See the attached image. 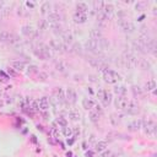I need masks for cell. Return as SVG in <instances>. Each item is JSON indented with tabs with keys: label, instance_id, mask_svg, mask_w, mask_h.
Wrapping results in <instances>:
<instances>
[{
	"label": "cell",
	"instance_id": "cell-2",
	"mask_svg": "<svg viewBox=\"0 0 157 157\" xmlns=\"http://www.w3.org/2000/svg\"><path fill=\"white\" fill-rule=\"evenodd\" d=\"M103 79H104L106 82H108V84H117L118 81L121 80V76L117 71H114L112 69H108L107 71L103 72Z\"/></svg>",
	"mask_w": 157,
	"mask_h": 157
},
{
	"label": "cell",
	"instance_id": "cell-41",
	"mask_svg": "<svg viewBox=\"0 0 157 157\" xmlns=\"http://www.w3.org/2000/svg\"><path fill=\"white\" fill-rule=\"evenodd\" d=\"M133 93L135 94V96H141V94H142L141 87H139V86H134V87H133Z\"/></svg>",
	"mask_w": 157,
	"mask_h": 157
},
{
	"label": "cell",
	"instance_id": "cell-23",
	"mask_svg": "<svg viewBox=\"0 0 157 157\" xmlns=\"http://www.w3.org/2000/svg\"><path fill=\"white\" fill-rule=\"evenodd\" d=\"M88 63H90L91 66L96 67V69H99L101 65L103 64L104 61L102 60V59H98V58H90V59H88Z\"/></svg>",
	"mask_w": 157,
	"mask_h": 157
},
{
	"label": "cell",
	"instance_id": "cell-47",
	"mask_svg": "<svg viewBox=\"0 0 157 157\" xmlns=\"http://www.w3.org/2000/svg\"><path fill=\"white\" fill-rule=\"evenodd\" d=\"M38 79H39V80H42V81H44V80L47 79V74H44V72H39V74H38Z\"/></svg>",
	"mask_w": 157,
	"mask_h": 157
},
{
	"label": "cell",
	"instance_id": "cell-49",
	"mask_svg": "<svg viewBox=\"0 0 157 157\" xmlns=\"http://www.w3.org/2000/svg\"><path fill=\"white\" fill-rule=\"evenodd\" d=\"M26 5L28 6V8H31V9H33V8H35V4H33V3H31V1H27V3H26Z\"/></svg>",
	"mask_w": 157,
	"mask_h": 157
},
{
	"label": "cell",
	"instance_id": "cell-22",
	"mask_svg": "<svg viewBox=\"0 0 157 157\" xmlns=\"http://www.w3.org/2000/svg\"><path fill=\"white\" fill-rule=\"evenodd\" d=\"M76 11L75 12H79V13H86L88 11V6L86 3H77L76 6H75Z\"/></svg>",
	"mask_w": 157,
	"mask_h": 157
},
{
	"label": "cell",
	"instance_id": "cell-36",
	"mask_svg": "<svg viewBox=\"0 0 157 157\" xmlns=\"http://www.w3.org/2000/svg\"><path fill=\"white\" fill-rule=\"evenodd\" d=\"M146 5H147V3H146V1H138V3L135 4V10H138V11H142V10H145Z\"/></svg>",
	"mask_w": 157,
	"mask_h": 157
},
{
	"label": "cell",
	"instance_id": "cell-50",
	"mask_svg": "<svg viewBox=\"0 0 157 157\" xmlns=\"http://www.w3.org/2000/svg\"><path fill=\"white\" fill-rule=\"evenodd\" d=\"M5 8V1L4 0H0V10H3Z\"/></svg>",
	"mask_w": 157,
	"mask_h": 157
},
{
	"label": "cell",
	"instance_id": "cell-6",
	"mask_svg": "<svg viewBox=\"0 0 157 157\" xmlns=\"http://www.w3.org/2000/svg\"><path fill=\"white\" fill-rule=\"evenodd\" d=\"M128 103H129V99L125 96H118L114 101L115 108H117L118 111H125Z\"/></svg>",
	"mask_w": 157,
	"mask_h": 157
},
{
	"label": "cell",
	"instance_id": "cell-26",
	"mask_svg": "<svg viewBox=\"0 0 157 157\" xmlns=\"http://www.w3.org/2000/svg\"><path fill=\"white\" fill-rule=\"evenodd\" d=\"M144 90L147 92H153L156 90V82L155 80H147V82L144 86Z\"/></svg>",
	"mask_w": 157,
	"mask_h": 157
},
{
	"label": "cell",
	"instance_id": "cell-25",
	"mask_svg": "<svg viewBox=\"0 0 157 157\" xmlns=\"http://www.w3.org/2000/svg\"><path fill=\"white\" fill-rule=\"evenodd\" d=\"M55 69L59 71V72H65L67 70V64L65 63L64 60H59L55 63Z\"/></svg>",
	"mask_w": 157,
	"mask_h": 157
},
{
	"label": "cell",
	"instance_id": "cell-33",
	"mask_svg": "<svg viewBox=\"0 0 157 157\" xmlns=\"http://www.w3.org/2000/svg\"><path fill=\"white\" fill-rule=\"evenodd\" d=\"M114 92L117 93L118 96H125L126 94V87L125 86H115Z\"/></svg>",
	"mask_w": 157,
	"mask_h": 157
},
{
	"label": "cell",
	"instance_id": "cell-9",
	"mask_svg": "<svg viewBox=\"0 0 157 157\" xmlns=\"http://www.w3.org/2000/svg\"><path fill=\"white\" fill-rule=\"evenodd\" d=\"M85 49L87 52H91V53H96L98 49V40H94V39H87L86 43H85Z\"/></svg>",
	"mask_w": 157,
	"mask_h": 157
},
{
	"label": "cell",
	"instance_id": "cell-27",
	"mask_svg": "<svg viewBox=\"0 0 157 157\" xmlns=\"http://www.w3.org/2000/svg\"><path fill=\"white\" fill-rule=\"evenodd\" d=\"M50 9H52V4L49 1H45V3H43L42 5H40V12H42L43 15H48V13L52 11Z\"/></svg>",
	"mask_w": 157,
	"mask_h": 157
},
{
	"label": "cell",
	"instance_id": "cell-35",
	"mask_svg": "<svg viewBox=\"0 0 157 157\" xmlns=\"http://www.w3.org/2000/svg\"><path fill=\"white\" fill-rule=\"evenodd\" d=\"M27 74L28 75H38L39 74V69L37 65H30L27 67Z\"/></svg>",
	"mask_w": 157,
	"mask_h": 157
},
{
	"label": "cell",
	"instance_id": "cell-14",
	"mask_svg": "<svg viewBox=\"0 0 157 157\" xmlns=\"http://www.w3.org/2000/svg\"><path fill=\"white\" fill-rule=\"evenodd\" d=\"M60 37H61V39H63V43L65 45L71 44L74 42V36H72V33L69 32V31H63L61 32V35H60Z\"/></svg>",
	"mask_w": 157,
	"mask_h": 157
},
{
	"label": "cell",
	"instance_id": "cell-19",
	"mask_svg": "<svg viewBox=\"0 0 157 157\" xmlns=\"http://www.w3.org/2000/svg\"><path fill=\"white\" fill-rule=\"evenodd\" d=\"M101 11L103 12L104 15L109 18V17H111V16L113 15V13H114V6H113L112 4H106V3H104L103 8H102V10H101Z\"/></svg>",
	"mask_w": 157,
	"mask_h": 157
},
{
	"label": "cell",
	"instance_id": "cell-15",
	"mask_svg": "<svg viewBox=\"0 0 157 157\" xmlns=\"http://www.w3.org/2000/svg\"><path fill=\"white\" fill-rule=\"evenodd\" d=\"M72 20H74V22L75 23H85L87 21V15L86 13H79V12H74V15H72Z\"/></svg>",
	"mask_w": 157,
	"mask_h": 157
},
{
	"label": "cell",
	"instance_id": "cell-16",
	"mask_svg": "<svg viewBox=\"0 0 157 157\" xmlns=\"http://www.w3.org/2000/svg\"><path fill=\"white\" fill-rule=\"evenodd\" d=\"M102 37H103V33H102V31H101V28L98 27H94V28H92L91 31H90V38L91 39H94V40H99Z\"/></svg>",
	"mask_w": 157,
	"mask_h": 157
},
{
	"label": "cell",
	"instance_id": "cell-52",
	"mask_svg": "<svg viewBox=\"0 0 157 157\" xmlns=\"http://www.w3.org/2000/svg\"><path fill=\"white\" fill-rule=\"evenodd\" d=\"M3 18H4V16L1 15V12H0V22H1V21H3Z\"/></svg>",
	"mask_w": 157,
	"mask_h": 157
},
{
	"label": "cell",
	"instance_id": "cell-21",
	"mask_svg": "<svg viewBox=\"0 0 157 157\" xmlns=\"http://www.w3.org/2000/svg\"><path fill=\"white\" fill-rule=\"evenodd\" d=\"M138 66L140 67V69H142V70H150V69H151V63H150L147 59L141 58L138 61Z\"/></svg>",
	"mask_w": 157,
	"mask_h": 157
},
{
	"label": "cell",
	"instance_id": "cell-13",
	"mask_svg": "<svg viewBox=\"0 0 157 157\" xmlns=\"http://www.w3.org/2000/svg\"><path fill=\"white\" fill-rule=\"evenodd\" d=\"M65 97H66V101L70 102V103H75L76 102V98H77V94H76V91L74 88L69 87L65 92Z\"/></svg>",
	"mask_w": 157,
	"mask_h": 157
},
{
	"label": "cell",
	"instance_id": "cell-3",
	"mask_svg": "<svg viewBox=\"0 0 157 157\" xmlns=\"http://www.w3.org/2000/svg\"><path fill=\"white\" fill-rule=\"evenodd\" d=\"M97 97L102 102V104L107 107V106L111 104V102H112V92L103 90V88H99L98 92H97Z\"/></svg>",
	"mask_w": 157,
	"mask_h": 157
},
{
	"label": "cell",
	"instance_id": "cell-31",
	"mask_svg": "<svg viewBox=\"0 0 157 157\" xmlns=\"http://www.w3.org/2000/svg\"><path fill=\"white\" fill-rule=\"evenodd\" d=\"M108 47H109V40L106 39L104 37H102L98 40V48H101V49H108Z\"/></svg>",
	"mask_w": 157,
	"mask_h": 157
},
{
	"label": "cell",
	"instance_id": "cell-46",
	"mask_svg": "<svg viewBox=\"0 0 157 157\" xmlns=\"http://www.w3.org/2000/svg\"><path fill=\"white\" fill-rule=\"evenodd\" d=\"M0 12H1V15L5 17V16H8L9 13H10V9H5V8H4L1 11H0Z\"/></svg>",
	"mask_w": 157,
	"mask_h": 157
},
{
	"label": "cell",
	"instance_id": "cell-34",
	"mask_svg": "<svg viewBox=\"0 0 157 157\" xmlns=\"http://www.w3.org/2000/svg\"><path fill=\"white\" fill-rule=\"evenodd\" d=\"M106 148H107V142L106 141H98L96 144V147H94V150H96L97 152H103Z\"/></svg>",
	"mask_w": 157,
	"mask_h": 157
},
{
	"label": "cell",
	"instance_id": "cell-40",
	"mask_svg": "<svg viewBox=\"0 0 157 157\" xmlns=\"http://www.w3.org/2000/svg\"><path fill=\"white\" fill-rule=\"evenodd\" d=\"M72 52L77 53V54H81V52H82L81 44H80V43H74V45H72Z\"/></svg>",
	"mask_w": 157,
	"mask_h": 157
},
{
	"label": "cell",
	"instance_id": "cell-5",
	"mask_svg": "<svg viewBox=\"0 0 157 157\" xmlns=\"http://www.w3.org/2000/svg\"><path fill=\"white\" fill-rule=\"evenodd\" d=\"M48 47L52 50H55V52H67V47L63 42H60L59 39H55V38L49 40Z\"/></svg>",
	"mask_w": 157,
	"mask_h": 157
},
{
	"label": "cell",
	"instance_id": "cell-20",
	"mask_svg": "<svg viewBox=\"0 0 157 157\" xmlns=\"http://www.w3.org/2000/svg\"><path fill=\"white\" fill-rule=\"evenodd\" d=\"M11 67L16 71H23L26 67V64L21 60H13V61H11Z\"/></svg>",
	"mask_w": 157,
	"mask_h": 157
},
{
	"label": "cell",
	"instance_id": "cell-44",
	"mask_svg": "<svg viewBox=\"0 0 157 157\" xmlns=\"http://www.w3.org/2000/svg\"><path fill=\"white\" fill-rule=\"evenodd\" d=\"M59 130H58V129L57 128H53L52 129V136H53V138L54 139H59Z\"/></svg>",
	"mask_w": 157,
	"mask_h": 157
},
{
	"label": "cell",
	"instance_id": "cell-12",
	"mask_svg": "<svg viewBox=\"0 0 157 157\" xmlns=\"http://www.w3.org/2000/svg\"><path fill=\"white\" fill-rule=\"evenodd\" d=\"M38 108L40 112H47L49 109V99L48 97H40L38 101Z\"/></svg>",
	"mask_w": 157,
	"mask_h": 157
},
{
	"label": "cell",
	"instance_id": "cell-28",
	"mask_svg": "<svg viewBox=\"0 0 157 157\" xmlns=\"http://www.w3.org/2000/svg\"><path fill=\"white\" fill-rule=\"evenodd\" d=\"M49 27H50V30H52L54 33H58V35H61V32H63V27H61L60 22L49 23Z\"/></svg>",
	"mask_w": 157,
	"mask_h": 157
},
{
	"label": "cell",
	"instance_id": "cell-43",
	"mask_svg": "<svg viewBox=\"0 0 157 157\" xmlns=\"http://www.w3.org/2000/svg\"><path fill=\"white\" fill-rule=\"evenodd\" d=\"M119 117H118V115H115V114H112L111 115V121L113 123V124L114 125H118L119 124V119H118Z\"/></svg>",
	"mask_w": 157,
	"mask_h": 157
},
{
	"label": "cell",
	"instance_id": "cell-1",
	"mask_svg": "<svg viewBox=\"0 0 157 157\" xmlns=\"http://www.w3.org/2000/svg\"><path fill=\"white\" fill-rule=\"evenodd\" d=\"M33 54L40 60H47V59H50L53 57V54H52V49L49 48L47 44H43V43H39L38 45L36 47H33V49H32Z\"/></svg>",
	"mask_w": 157,
	"mask_h": 157
},
{
	"label": "cell",
	"instance_id": "cell-11",
	"mask_svg": "<svg viewBox=\"0 0 157 157\" xmlns=\"http://www.w3.org/2000/svg\"><path fill=\"white\" fill-rule=\"evenodd\" d=\"M142 129V119H135L128 124V130L130 131H138Z\"/></svg>",
	"mask_w": 157,
	"mask_h": 157
},
{
	"label": "cell",
	"instance_id": "cell-38",
	"mask_svg": "<svg viewBox=\"0 0 157 157\" xmlns=\"http://www.w3.org/2000/svg\"><path fill=\"white\" fill-rule=\"evenodd\" d=\"M90 120L92 123H97L99 120V115L96 113V112H93V111H90Z\"/></svg>",
	"mask_w": 157,
	"mask_h": 157
},
{
	"label": "cell",
	"instance_id": "cell-18",
	"mask_svg": "<svg viewBox=\"0 0 157 157\" xmlns=\"http://www.w3.org/2000/svg\"><path fill=\"white\" fill-rule=\"evenodd\" d=\"M125 111L128 112V114H131V115H134V114H136L139 112V106L135 103V102H133V101H129V103H128V106H126V109Z\"/></svg>",
	"mask_w": 157,
	"mask_h": 157
},
{
	"label": "cell",
	"instance_id": "cell-39",
	"mask_svg": "<svg viewBox=\"0 0 157 157\" xmlns=\"http://www.w3.org/2000/svg\"><path fill=\"white\" fill-rule=\"evenodd\" d=\"M9 75H6L4 71H0V82L1 84H6L9 81Z\"/></svg>",
	"mask_w": 157,
	"mask_h": 157
},
{
	"label": "cell",
	"instance_id": "cell-4",
	"mask_svg": "<svg viewBox=\"0 0 157 157\" xmlns=\"http://www.w3.org/2000/svg\"><path fill=\"white\" fill-rule=\"evenodd\" d=\"M118 25L119 27L121 28L123 32H125V33H133L135 31V26L131 21H129V20H125V18H118Z\"/></svg>",
	"mask_w": 157,
	"mask_h": 157
},
{
	"label": "cell",
	"instance_id": "cell-10",
	"mask_svg": "<svg viewBox=\"0 0 157 157\" xmlns=\"http://www.w3.org/2000/svg\"><path fill=\"white\" fill-rule=\"evenodd\" d=\"M60 13L55 10H52L48 15H47V21L48 23H57V22H60Z\"/></svg>",
	"mask_w": 157,
	"mask_h": 157
},
{
	"label": "cell",
	"instance_id": "cell-48",
	"mask_svg": "<svg viewBox=\"0 0 157 157\" xmlns=\"http://www.w3.org/2000/svg\"><path fill=\"white\" fill-rule=\"evenodd\" d=\"M102 157H112V152L111 151H106L103 155H102Z\"/></svg>",
	"mask_w": 157,
	"mask_h": 157
},
{
	"label": "cell",
	"instance_id": "cell-7",
	"mask_svg": "<svg viewBox=\"0 0 157 157\" xmlns=\"http://www.w3.org/2000/svg\"><path fill=\"white\" fill-rule=\"evenodd\" d=\"M21 33L25 37L33 38V37L37 36V30H35V27H33L32 25H25L21 28Z\"/></svg>",
	"mask_w": 157,
	"mask_h": 157
},
{
	"label": "cell",
	"instance_id": "cell-30",
	"mask_svg": "<svg viewBox=\"0 0 157 157\" xmlns=\"http://www.w3.org/2000/svg\"><path fill=\"white\" fill-rule=\"evenodd\" d=\"M80 113L77 112V111H75V109H71V111L69 112V118H70V120H72V121H77V120H80Z\"/></svg>",
	"mask_w": 157,
	"mask_h": 157
},
{
	"label": "cell",
	"instance_id": "cell-8",
	"mask_svg": "<svg viewBox=\"0 0 157 157\" xmlns=\"http://www.w3.org/2000/svg\"><path fill=\"white\" fill-rule=\"evenodd\" d=\"M54 97H55L57 102H59V103H65V101H66V97H65V91H64V88H61V87H55L54 88Z\"/></svg>",
	"mask_w": 157,
	"mask_h": 157
},
{
	"label": "cell",
	"instance_id": "cell-17",
	"mask_svg": "<svg viewBox=\"0 0 157 157\" xmlns=\"http://www.w3.org/2000/svg\"><path fill=\"white\" fill-rule=\"evenodd\" d=\"M94 106H96V102H94V99L88 98V97L82 98V107L85 109H87V111H92Z\"/></svg>",
	"mask_w": 157,
	"mask_h": 157
},
{
	"label": "cell",
	"instance_id": "cell-32",
	"mask_svg": "<svg viewBox=\"0 0 157 157\" xmlns=\"http://www.w3.org/2000/svg\"><path fill=\"white\" fill-rule=\"evenodd\" d=\"M48 27H49V23L47 20H40V21L38 22V30L40 32H44L45 30H48Z\"/></svg>",
	"mask_w": 157,
	"mask_h": 157
},
{
	"label": "cell",
	"instance_id": "cell-42",
	"mask_svg": "<svg viewBox=\"0 0 157 157\" xmlns=\"http://www.w3.org/2000/svg\"><path fill=\"white\" fill-rule=\"evenodd\" d=\"M63 134L66 136V138H70L71 134H72V131H71V129H70V128L65 126V128H63Z\"/></svg>",
	"mask_w": 157,
	"mask_h": 157
},
{
	"label": "cell",
	"instance_id": "cell-37",
	"mask_svg": "<svg viewBox=\"0 0 157 157\" xmlns=\"http://www.w3.org/2000/svg\"><path fill=\"white\" fill-rule=\"evenodd\" d=\"M57 124L59 125V128H65V126H67V121H66V119L65 118H63V117H60V118H58L57 119Z\"/></svg>",
	"mask_w": 157,
	"mask_h": 157
},
{
	"label": "cell",
	"instance_id": "cell-24",
	"mask_svg": "<svg viewBox=\"0 0 157 157\" xmlns=\"http://www.w3.org/2000/svg\"><path fill=\"white\" fill-rule=\"evenodd\" d=\"M144 130H145V134H146L147 136H150V138H155V136H156V133H157V128H156V125L145 126Z\"/></svg>",
	"mask_w": 157,
	"mask_h": 157
},
{
	"label": "cell",
	"instance_id": "cell-51",
	"mask_svg": "<svg viewBox=\"0 0 157 157\" xmlns=\"http://www.w3.org/2000/svg\"><path fill=\"white\" fill-rule=\"evenodd\" d=\"M90 77H91L90 80L92 81V82H94V81H96V80H94V79H96V77H94V76H93V75H91V76H90Z\"/></svg>",
	"mask_w": 157,
	"mask_h": 157
},
{
	"label": "cell",
	"instance_id": "cell-45",
	"mask_svg": "<svg viewBox=\"0 0 157 157\" xmlns=\"http://www.w3.org/2000/svg\"><path fill=\"white\" fill-rule=\"evenodd\" d=\"M8 74L10 75V76H16V70H13L12 69V67H9V69H8Z\"/></svg>",
	"mask_w": 157,
	"mask_h": 157
},
{
	"label": "cell",
	"instance_id": "cell-29",
	"mask_svg": "<svg viewBox=\"0 0 157 157\" xmlns=\"http://www.w3.org/2000/svg\"><path fill=\"white\" fill-rule=\"evenodd\" d=\"M133 49L135 50V52H138V53H146V50H145V47L142 45V44H140L138 40H134L133 42Z\"/></svg>",
	"mask_w": 157,
	"mask_h": 157
}]
</instances>
